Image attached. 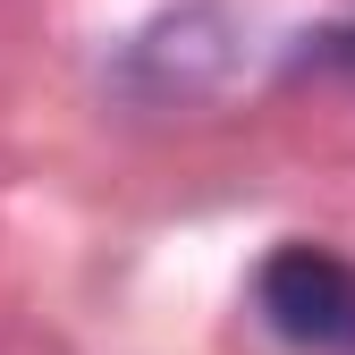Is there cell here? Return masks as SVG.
<instances>
[{"mask_svg": "<svg viewBox=\"0 0 355 355\" xmlns=\"http://www.w3.org/2000/svg\"><path fill=\"white\" fill-rule=\"evenodd\" d=\"M262 313L279 338L322 347V355H355V262H338L330 245H279L262 262Z\"/></svg>", "mask_w": 355, "mask_h": 355, "instance_id": "6da1fadb", "label": "cell"}]
</instances>
